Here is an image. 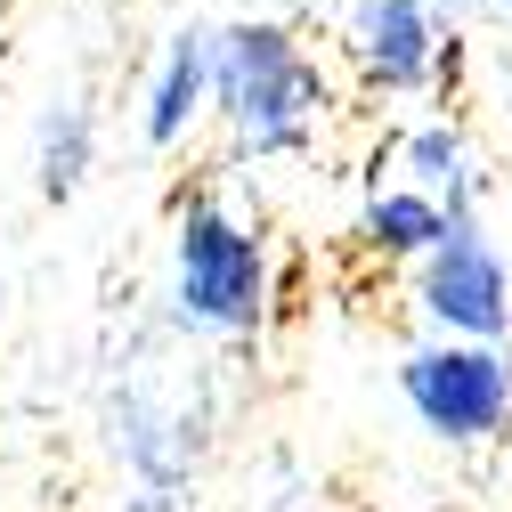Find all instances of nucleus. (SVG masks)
I'll use <instances>...</instances> for the list:
<instances>
[{"mask_svg": "<svg viewBox=\"0 0 512 512\" xmlns=\"http://www.w3.org/2000/svg\"><path fill=\"white\" fill-rule=\"evenodd\" d=\"M98 163V114L82 90H57L33 122V187H41V204H74L82 196V179Z\"/></svg>", "mask_w": 512, "mask_h": 512, "instance_id": "1a4fd4ad", "label": "nucleus"}, {"mask_svg": "<svg viewBox=\"0 0 512 512\" xmlns=\"http://www.w3.org/2000/svg\"><path fill=\"white\" fill-rule=\"evenodd\" d=\"M212 25H179L163 33V49L147 57V82H139V139L155 155L187 147L212 122Z\"/></svg>", "mask_w": 512, "mask_h": 512, "instance_id": "423d86ee", "label": "nucleus"}, {"mask_svg": "<svg viewBox=\"0 0 512 512\" xmlns=\"http://www.w3.org/2000/svg\"><path fill=\"white\" fill-rule=\"evenodd\" d=\"M399 399L447 447H488L512 431V342L431 334L399 358Z\"/></svg>", "mask_w": 512, "mask_h": 512, "instance_id": "20e7f679", "label": "nucleus"}, {"mask_svg": "<svg viewBox=\"0 0 512 512\" xmlns=\"http://www.w3.org/2000/svg\"><path fill=\"white\" fill-rule=\"evenodd\" d=\"M464 25H447L431 0H342L334 9V49L366 98L391 106H423L447 90Z\"/></svg>", "mask_w": 512, "mask_h": 512, "instance_id": "7ed1b4c3", "label": "nucleus"}, {"mask_svg": "<svg viewBox=\"0 0 512 512\" xmlns=\"http://www.w3.org/2000/svg\"><path fill=\"white\" fill-rule=\"evenodd\" d=\"M447 228H456V212H447L439 196H423V187L407 179H382L366 187V204H358V244L382 252V261H431V252L447 244Z\"/></svg>", "mask_w": 512, "mask_h": 512, "instance_id": "6e6552de", "label": "nucleus"}, {"mask_svg": "<svg viewBox=\"0 0 512 512\" xmlns=\"http://www.w3.org/2000/svg\"><path fill=\"white\" fill-rule=\"evenodd\" d=\"M391 179L423 187V196H439L456 220H480V155L464 139L456 114H423L407 122V131L391 139Z\"/></svg>", "mask_w": 512, "mask_h": 512, "instance_id": "0eeeda50", "label": "nucleus"}, {"mask_svg": "<svg viewBox=\"0 0 512 512\" xmlns=\"http://www.w3.org/2000/svg\"><path fill=\"white\" fill-rule=\"evenodd\" d=\"M277 269L261 220H244L220 187L171 204V317L204 342H252L269 326Z\"/></svg>", "mask_w": 512, "mask_h": 512, "instance_id": "f03ea898", "label": "nucleus"}, {"mask_svg": "<svg viewBox=\"0 0 512 512\" xmlns=\"http://www.w3.org/2000/svg\"><path fill=\"white\" fill-rule=\"evenodd\" d=\"M244 9H261V17H293V25H309V17H326V25H334L342 0H244Z\"/></svg>", "mask_w": 512, "mask_h": 512, "instance_id": "9d476101", "label": "nucleus"}, {"mask_svg": "<svg viewBox=\"0 0 512 512\" xmlns=\"http://www.w3.org/2000/svg\"><path fill=\"white\" fill-rule=\"evenodd\" d=\"M415 309L431 334L512 342V261L488 236V220H456L431 261H415Z\"/></svg>", "mask_w": 512, "mask_h": 512, "instance_id": "39448f33", "label": "nucleus"}, {"mask_svg": "<svg viewBox=\"0 0 512 512\" xmlns=\"http://www.w3.org/2000/svg\"><path fill=\"white\" fill-rule=\"evenodd\" d=\"M488 17H504V25H512V0H488Z\"/></svg>", "mask_w": 512, "mask_h": 512, "instance_id": "f8f14e48", "label": "nucleus"}, {"mask_svg": "<svg viewBox=\"0 0 512 512\" xmlns=\"http://www.w3.org/2000/svg\"><path fill=\"white\" fill-rule=\"evenodd\" d=\"M431 9H439L447 25H472V17H488V0H431Z\"/></svg>", "mask_w": 512, "mask_h": 512, "instance_id": "9b49d317", "label": "nucleus"}, {"mask_svg": "<svg viewBox=\"0 0 512 512\" xmlns=\"http://www.w3.org/2000/svg\"><path fill=\"white\" fill-rule=\"evenodd\" d=\"M212 122L228 131L236 155L252 163H293L326 139L334 122V66L293 17L244 9L212 25Z\"/></svg>", "mask_w": 512, "mask_h": 512, "instance_id": "f257e3e1", "label": "nucleus"}]
</instances>
